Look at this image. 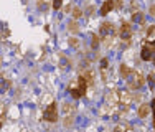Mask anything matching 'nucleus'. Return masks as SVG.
<instances>
[{
  "label": "nucleus",
  "instance_id": "13",
  "mask_svg": "<svg viewBox=\"0 0 155 132\" xmlns=\"http://www.w3.org/2000/svg\"><path fill=\"white\" fill-rule=\"evenodd\" d=\"M81 76L87 81V84H93V71H86V73H83Z\"/></svg>",
  "mask_w": 155,
  "mask_h": 132
},
{
  "label": "nucleus",
  "instance_id": "6",
  "mask_svg": "<svg viewBox=\"0 0 155 132\" xmlns=\"http://www.w3.org/2000/svg\"><path fill=\"white\" fill-rule=\"evenodd\" d=\"M119 36H120V40H124L125 43L130 41V38H132L130 25H129V23H122V27H120V30H119Z\"/></svg>",
  "mask_w": 155,
  "mask_h": 132
},
{
  "label": "nucleus",
  "instance_id": "1",
  "mask_svg": "<svg viewBox=\"0 0 155 132\" xmlns=\"http://www.w3.org/2000/svg\"><path fill=\"white\" fill-rule=\"evenodd\" d=\"M86 87H87V81L83 78V76L73 79V81L68 84V91H69V94H71L74 99H79L81 96H84V93H86Z\"/></svg>",
  "mask_w": 155,
  "mask_h": 132
},
{
  "label": "nucleus",
  "instance_id": "18",
  "mask_svg": "<svg viewBox=\"0 0 155 132\" xmlns=\"http://www.w3.org/2000/svg\"><path fill=\"white\" fill-rule=\"evenodd\" d=\"M68 28H69V31H78V25H76V21H71V23L68 25Z\"/></svg>",
  "mask_w": 155,
  "mask_h": 132
},
{
  "label": "nucleus",
  "instance_id": "14",
  "mask_svg": "<svg viewBox=\"0 0 155 132\" xmlns=\"http://www.w3.org/2000/svg\"><path fill=\"white\" fill-rule=\"evenodd\" d=\"M120 74H122L124 78H129V74H130V73H129V69H127V66H125V64L120 66Z\"/></svg>",
  "mask_w": 155,
  "mask_h": 132
},
{
  "label": "nucleus",
  "instance_id": "24",
  "mask_svg": "<svg viewBox=\"0 0 155 132\" xmlns=\"http://www.w3.org/2000/svg\"><path fill=\"white\" fill-rule=\"evenodd\" d=\"M153 61H155V58H153Z\"/></svg>",
  "mask_w": 155,
  "mask_h": 132
},
{
  "label": "nucleus",
  "instance_id": "11",
  "mask_svg": "<svg viewBox=\"0 0 155 132\" xmlns=\"http://www.w3.org/2000/svg\"><path fill=\"white\" fill-rule=\"evenodd\" d=\"M150 114V106H147V104H142L139 107V116L142 117V119H145L147 116Z\"/></svg>",
  "mask_w": 155,
  "mask_h": 132
},
{
  "label": "nucleus",
  "instance_id": "10",
  "mask_svg": "<svg viewBox=\"0 0 155 132\" xmlns=\"http://www.w3.org/2000/svg\"><path fill=\"white\" fill-rule=\"evenodd\" d=\"M145 40L150 45H155V25H152V27L149 28V31H147V35H145Z\"/></svg>",
  "mask_w": 155,
  "mask_h": 132
},
{
  "label": "nucleus",
  "instance_id": "5",
  "mask_svg": "<svg viewBox=\"0 0 155 132\" xmlns=\"http://www.w3.org/2000/svg\"><path fill=\"white\" fill-rule=\"evenodd\" d=\"M101 35L106 38V41L110 43V40H112V35H114V27H112V23H109V21H104V23L101 25Z\"/></svg>",
  "mask_w": 155,
  "mask_h": 132
},
{
  "label": "nucleus",
  "instance_id": "12",
  "mask_svg": "<svg viewBox=\"0 0 155 132\" xmlns=\"http://www.w3.org/2000/svg\"><path fill=\"white\" fill-rule=\"evenodd\" d=\"M114 132H134V130H132V127L127 126V124H119V126H116Z\"/></svg>",
  "mask_w": 155,
  "mask_h": 132
},
{
  "label": "nucleus",
  "instance_id": "3",
  "mask_svg": "<svg viewBox=\"0 0 155 132\" xmlns=\"http://www.w3.org/2000/svg\"><path fill=\"white\" fill-rule=\"evenodd\" d=\"M43 119L48 120V122H56L58 120V109H56V104H54V102L48 104V107L45 109V112H43Z\"/></svg>",
  "mask_w": 155,
  "mask_h": 132
},
{
  "label": "nucleus",
  "instance_id": "15",
  "mask_svg": "<svg viewBox=\"0 0 155 132\" xmlns=\"http://www.w3.org/2000/svg\"><path fill=\"white\" fill-rule=\"evenodd\" d=\"M63 5V0H53V8L54 10H60Z\"/></svg>",
  "mask_w": 155,
  "mask_h": 132
},
{
  "label": "nucleus",
  "instance_id": "7",
  "mask_svg": "<svg viewBox=\"0 0 155 132\" xmlns=\"http://www.w3.org/2000/svg\"><path fill=\"white\" fill-rule=\"evenodd\" d=\"M153 53H155V51H153V48L150 45H143L142 51H140V56H142L143 61H150L153 58Z\"/></svg>",
  "mask_w": 155,
  "mask_h": 132
},
{
  "label": "nucleus",
  "instance_id": "8",
  "mask_svg": "<svg viewBox=\"0 0 155 132\" xmlns=\"http://www.w3.org/2000/svg\"><path fill=\"white\" fill-rule=\"evenodd\" d=\"M119 96H120V106L127 109V106L130 104L132 101V94L129 91H119Z\"/></svg>",
  "mask_w": 155,
  "mask_h": 132
},
{
  "label": "nucleus",
  "instance_id": "16",
  "mask_svg": "<svg viewBox=\"0 0 155 132\" xmlns=\"http://www.w3.org/2000/svg\"><path fill=\"white\" fill-rule=\"evenodd\" d=\"M91 40H93V48H97V46H99V40H97V35H91Z\"/></svg>",
  "mask_w": 155,
  "mask_h": 132
},
{
  "label": "nucleus",
  "instance_id": "4",
  "mask_svg": "<svg viewBox=\"0 0 155 132\" xmlns=\"http://www.w3.org/2000/svg\"><path fill=\"white\" fill-rule=\"evenodd\" d=\"M61 112H63V116H64L66 119H69L68 124H71V119L76 114V106L71 104V102H64V104L61 106Z\"/></svg>",
  "mask_w": 155,
  "mask_h": 132
},
{
  "label": "nucleus",
  "instance_id": "9",
  "mask_svg": "<svg viewBox=\"0 0 155 132\" xmlns=\"http://www.w3.org/2000/svg\"><path fill=\"white\" fill-rule=\"evenodd\" d=\"M114 7H116L114 0H106V2L102 3V7H101V15H107L110 10H114Z\"/></svg>",
  "mask_w": 155,
  "mask_h": 132
},
{
  "label": "nucleus",
  "instance_id": "19",
  "mask_svg": "<svg viewBox=\"0 0 155 132\" xmlns=\"http://www.w3.org/2000/svg\"><path fill=\"white\" fill-rule=\"evenodd\" d=\"M73 17H74V18H79V17H81V10H79V8H74V12H73Z\"/></svg>",
  "mask_w": 155,
  "mask_h": 132
},
{
  "label": "nucleus",
  "instance_id": "21",
  "mask_svg": "<svg viewBox=\"0 0 155 132\" xmlns=\"http://www.w3.org/2000/svg\"><path fill=\"white\" fill-rule=\"evenodd\" d=\"M149 79H150V86L153 87V86H155V83H153V74H150V76H149Z\"/></svg>",
  "mask_w": 155,
  "mask_h": 132
},
{
  "label": "nucleus",
  "instance_id": "22",
  "mask_svg": "<svg viewBox=\"0 0 155 132\" xmlns=\"http://www.w3.org/2000/svg\"><path fill=\"white\" fill-rule=\"evenodd\" d=\"M152 107L155 109V99H153V101H152Z\"/></svg>",
  "mask_w": 155,
  "mask_h": 132
},
{
  "label": "nucleus",
  "instance_id": "17",
  "mask_svg": "<svg viewBox=\"0 0 155 132\" xmlns=\"http://www.w3.org/2000/svg\"><path fill=\"white\" fill-rule=\"evenodd\" d=\"M132 20H134V21H140V23H143V17L140 15V13H135V15L132 17Z\"/></svg>",
  "mask_w": 155,
  "mask_h": 132
},
{
  "label": "nucleus",
  "instance_id": "23",
  "mask_svg": "<svg viewBox=\"0 0 155 132\" xmlns=\"http://www.w3.org/2000/svg\"><path fill=\"white\" fill-rule=\"evenodd\" d=\"M153 127H155V117H153Z\"/></svg>",
  "mask_w": 155,
  "mask_h": 132
},
{
  "label": "nucleus",
  "instance_id": "2",
  "mask_svg": "<svg viewBox=\"0 0 155 132\" xmlns=\"http://www.w3.org/2000/svg\"><path fill=\"white\" fill-rule=\"evenodd\" d=\"M143 74L139 71H130V74H129L127 78V86L130 87V89H140V87L143 86Z\"/></svg>",
  "mask_w": 155,
  "mask_h": 132
},
{
  "label": "nucleus",
  "instance_id": "20",
  "mask_svg": "<svg viewBox=\"0 0 155 132\" xmlns=\"http://www.w3.org/2000/svg\"><path fill=\"white\" fill-rule=\"evenodd\" d=\"M101 68H102V69L107 68V60H102V61H101Z\"/></svg>",
  "mask_w": 155,
  "mask_h": 132
}]
</instances>
